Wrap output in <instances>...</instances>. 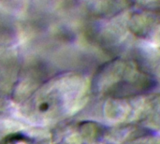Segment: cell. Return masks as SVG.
<instances>
[{"instance_id":"2","label":"cell","mask_w":160,"mask_h":144,"mask_svg":"<svg viewBox=\"0 0 160 144\" xmlns=\"http://www.w3.org/2000/svg\"><path fill=\"white\" fill-rule=\"evenodd\" d=\"M118 144H160V135L141 126L127 125Z\"/></svg>"},{"instance_id":"1","label":"cell","mask_w":160,"mask_h":144,"mask_svg":"<svg viewBox=\"0 0 160 144\" xmlns=\"http://www.w3.org/2000/svg\"><path fill=\"white\" fill-rule=\"evenodd\" d=\"M136 110L134 123L160 135V93L139 97Z\"/></svg>"},{"instance_id":"3","label":"cell","mask_w":160,"mask_h":144,"mask_svg":"<svg viewBox=\"0 0 160 144\" xmlns=\"http://www.w3.org/2000/svg\"><path fill=\"white\" fill-rule=\"evenodd\" d=\"M149 67L151 68V71L154 73V76L160 81V52L156 53L150 59Z\"/></svg>"}]
</instances>
